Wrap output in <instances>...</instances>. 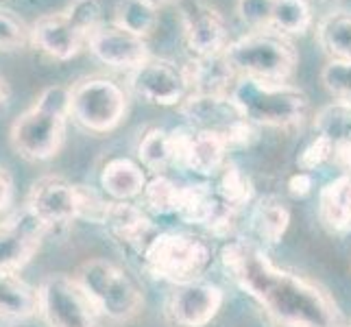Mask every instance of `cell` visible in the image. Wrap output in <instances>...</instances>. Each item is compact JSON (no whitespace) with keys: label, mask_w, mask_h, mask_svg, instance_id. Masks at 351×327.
Wrapping results in <instances>:
<instances>
[{"label":"cell","mask_w":351,"mask_h":327,"mask_svg":"<svg viewBox=\"0 0 351 327\" xmlns=\"http://www.w3.org/2000/svg\"><path fill=\"white\" fill-rule=\"evenodd\" d=\"M232 282L280 327H343V312L328 288L277 266L256 240L232 238L221 249Z\"/></svg>","instance_id":"6da1fadb"},{"label":"cell","mask_w":351,"mask_h":327,"mask_svg":"<svg viewBox=\"0 0 351 327\" xmlns=\"http://www.w3.org/2000/svg\"><path fill=\"white\" fill-rule=\"evenodd\" d=\"M70 120V86H48L35 103L24 109L9 127V144L27 162H48L66 142Z\"/></svg>","instance_id":"7a4b0ae2"},{"label":"cell","mask_w":351,"mask_h":327,"mask_svg":"<svg viewBox=\"0 0 351 327\" xmlns=\"http://www.w3.org/2000/svg\"><path fill=\"white\" fill-rule=\"evenodd\" d=\"M242 118L256 127L297 129L310 112V96L293 83H266L256 79H238L229 94Z\"/></svg>","instance_id":"3957f363"},{"label":"cell","mask_w":351,"mask_h":327,"mask_svg":"<svg viewBox=\"0 0 351 327\" xmlns=\"http://www.w3.org/2000/svg\"><path fill=\"white\" fill-rule=\"evenodd\" d=\"M223 53L238 79L288 83L299 66V51L293 38L273 29L240 35L227 44Z\"/></svg>","instance_id":"277c9868"},{"label":"cell","mask_w":351,"mask_h":327,"mask_svg":"<svg viewBox=\"0 0 351 327\" xmlns=\"http://www.w3.org/2000/svg\"><path fill=\"white\" fill-rule=\"evenodd\" d=\"M72 277L107 321L131 323L144 310V295L138 282L110 260L90 258L77 266Z\"/></svg>","instance_id":"5b68a950"},{"label":"cell","mask_w":351,"mask_h":327,"mask_svg":"<svg viewBox=\"0 0 351 327\" xmlns=\"http://www.w3.org/2000/svg\"><path fill=\"white\" fill-rule=\"evenodd\" d=\"M214 249L208 240L188 232H160L142 253V266L151 277L173 286L199 280L210 269Z\"/></svg>","instance_id":"8992f818"},{"label":"cell","mask_w":351,"mask_h":327,"mask_svg":"<svg viewBox=\"0 0 351 327\" xmlns=\"http://www.w3.org/2000/svg\"><path fill=\"white\" fill-rule=\"evenodd\" d=\"M129 112V90L107 77H81L70 86V118L94 136L116 131Z\"/></svg>","instance_id":"52a82bcc"},{"label":"cell","mask_w":351,"mask_h":327,"mask_svg":"<svg viewBox=\"0 0 351 327\" xmlns=\"http://www.w3.org/2000/svg\"><path fill=\"white\" fill-rule=\"evenodd\" d=\"M38 314L46 327H103L101 314L68 273H48L38 284Z\"/></svg>","instance_id":"ba28073f"},{"label":"cell","mask_w":351,"mask_h":327,"mask_svg":"<svg viewBox=\"0 0 351 327\" xmlns=\"http://www.w3.org/2000/svg\"><path fill=\"white\" fill-rule=\"evenodd\" d=\"M48 227L27 203L9 210L0 221V271L20 273L40 251Z\"/></svg>","instance_id":"9c48e42d"},{"label":"cell","mask_w":351,"mask_h":327,"mask_svg":"<svg viewBox=\"0 0 351 327\" xmlns=\"http://www.w3.org/2000/svg\"><path fill=\"white\" fill-rule=\"evenodd\" d=\"M127 90L136 99L157 107H179L188 99L184 68L173 59L151 57L127 75Z\"/></svg>","instance_id":"30bf717a"},{"label":"cell","mask_w":351,"mask_h":327,"mask_svg":"<svg viewBox=\"0 0 351 327\" xmlns=\"http://www.w3.org/2000/svg\"><path fill=\"white\" fill-rule=\"evenodd\" d=\"M225 304V290L205 277L179 284L164 304V319L171 327L210 325Z\"/></svg>","instance_id":"8fae6325"},{"label":"cell","mask_w":351,"mask_h":327,"mask_svg":"<svg viewBox=\"0 0 351 327\" xmlns=\"http://www.w3.org/2000/svg\"><path fill=\"white\" fill-rule=\"evenodd\" d=\"M179 20L190 57L219 55L232 42L223 14L203 0H181Z\"/></svg>","instance_id":"7c38bea8"},{"label":"cell","mask_w":351,"mask_h":327,"mask_svg":"<svg viewBox=\"0 0 351 327\" xmlns=\"http://www.w3.org/2000/svg\"><path fill=\"white\" fill-rule=\"evenodd\" d=\"M29 208L42 218L51 236H62L79 221L77 214V184H70L68 179L59 175H44L27 195Z\"/></svg>","instance_id":"4fadbf2b"},{"label":"cell","mask_w":351,"mask_h":327,"mask_svg":"<svg viewBox=\"0 0 351 327\" xmlns=\"http://www.w3.org/2000/svg\"><path fill=\"white\" fill-rule=\"evenodd\" d=\"M171 144L175 153V166L201 177H216L229 162L227 144L214 131L177 127L171 129Z\"/></svg>","instance_id":"5bb4252c"},{"label":"cell","mask_w":351,"mask_h":327,"mask_svg":"<svg viewBox=\"0 0 351 327\" xmlns=\"http://www.w3.org/2000/svg\"><path fill=\"white\" fill-rule=\"evenodd\" d=\"M88 51L96 62H101L112 70H123L127 75L153 57L149 40L120 29L114 22H103L90 35Z\"/></svg>","instance_id":"9a60e30c"},{"label":"cell","mask_w":351,"mask_h":327,"mask_svg":"<svg viewBox=\"0 0 351 327\" xmlns=\"http://www.w3.org/2000/svg\"><path fill=\"white\" fill-rule=\"evenodd\" d=\"M31 46L53 62H70L88 48V35L62 9L44 14L31 24Z\"/></svg>","instance_id":"2e32d148"},{"label":"cell","mask_w":351,"mask_h":327,"mask_svg":"<svg viewBox=\"0 0 351 327\" xmlns=\"http://www.w3.org/2000/svg\"><path fill=\"white\" fill-rule=\"evenodd\" d=\"M103 227L120 249L138 253L140 258L149 242L160 234L151 216L131 201H112Z\"/></svg>","instance_id":"e0dca14e"},{"label":"cell","mask_w":351,"mask_h":327,"mask_svg":"<svg viewBox=\"0 0 351 327\" xmlns=\"http://www.w3.org/2000/svg\"><path fill=\"white\" fill-rule=\"evenodd\" d=\"M181 68H184L190 94L229 96L238 81V75L229 66L225 53L208 57H188L181 64Z\"/></svg>","instance_id":"ac0fdd59"},{"label":"cell","mask_w":351,"mask_h":327,"mask_svg":"<svg viewBox=\"0 0 351 327\" xmlns=\"http://www.w3.org/2000/svg\"><path fill=\"white\" fill-rule=\"evenodd\" d=\"M179 114L188 120V127L199 131H214L223 138L229 127L242 118L229 96H201L188 94L179 105Z\"/></svg>","instance_id":"d6986e66"},{"label":"cell","mask_w":351,"mask_h":327,"mask_svg":"<svg viewBox=\"0 0 351 327\" xmlns=\"http://www.w3.org/2000/svg\"><path fill=\"white\" fill-rule=\"evenodd\" d=\"M319 221L332 236L351 234V173L338 175L321 188Z\"/></svg>","instance_id":"ffe728a7"},{"label":"cell","mask_w":351,"mask_h":327,"mask_svg":"<svg viewBox=\"0 0 351 327\" xmlns=\"http://www.w3.org/2000/svg\"><path fill=\"white\" fill-rule=\"evenodd\" d=\"M147 173L142 164L129 160V157H114L101 171V188L112 201H133L140 199L147 188Z\"/></svg>","instance_id":"44dd1931"},{"label":"cell","mask_w":351,"mask_h":327,"mask_svg":"<svg viewBox=\"0 0 351 327\" xmlns=\"http://www.w3.org/2000/svg\"><path fill=\"white\" fill-rule=\"evenodd\" d=\"M38 314V288L20 273L0 271V321L20 323Z\"/></svg>","instance_id":"7402d4cb"},{"label":"cell","mask_w":351,"mask_h":327,"mask_svg":"<svg viewBox=\"0 0 351 327\" xmlns=\"http://www.w3.org/2000/svg\"><path fill=\"white\" fill-rule=\"evenodd\" d=\"M249 223L253 236L260 242H264L266 247H275L280 245L290 227V210L286 208V203L282 199H277L273 195L262 197L253 203Z\"/></svg>","instance_id":"603a6c76"},{"label":"cell","mask_w":351,"mask_h":327,"mask_svg":"<svg viewBox=\"0 0 351 327\" xmlns=\"http://www.w3.org/2000/svg\"><path fill=\"white\" fill-rule=\"evenodd\" d=\"M317 44L328 62H351V9H334L317 22Z\"/></svg>","instance_id":"cb8c5ba5"},{"label":"cell","mask_w":351,"mask_h":327,"mask_svg":"<svg viewBox=\"0 0 351 327\" xmlns=\"http://www.w3.org/2000/svg\"><path fill=\"white\" fill-rule=\"evenodd\" d=\"M219 208H221V197L216 195V190L210 184H205V181L184 184V188H181V201H179V212H177L181 221H186L190 225L208 227Z\"/></svg>","instance_id":"d4e9b609"},{"label":"cell","mask_w":351,"mask_h":327,"mask_svg":"<svg viewBox=\"0 0 351 327\" xmlns=\"http://www.w3.org/2000/svg\"><path fill=\"white\" fill-rule=\"evenodd\" d=\"M138 160L153 175H166L175 166V153L171 144V131L162 127H151L144 131L138 142Z\"/></svg>","instance_id":"484cf974"},{"label":"cell","mask_w":351,"mask_h":327,"mask_svg":"<svg viewBox=\"0 0 351 327\" xmlns=\"http://www.w3.org/2000/svg\"><path fill=\"white\" fill-rule=\"evenodd\" d=\"M112 22L138 38L149 40L160 24V9L149 0H118Z\"/></svg>","instance_id":"4316f807"},{"label":"cell","mask_w":351,"mask_h":327,"mask_svg":"<svg viewBox=\"0 0 351 327\" xmlns=\"http://www.w3.org/2000/svg\"><path fill=\"white\" fill-rule=\"evenodd\" d=\"M314 27V14L308 0H275L271 29L286 38H304Z\"/></svg>","instance_id":"83f0119b"},{"label":"cell","mask_w":351,"mask_h":327,"mask_svg":"<svg viewBox=\"0 0 351 327\" xmlns=\"http://www.w3.org/2000/svg\"><path fill=\"white\" fill-rule=\"evenodd\" d=\"M181 188H184V184H177L168 175H153L147 181V188H144L140 197V208L147 214H155V216L177 214L181 201Z\"/></svg>","instance_id":"f1b7e54d"},{"label":"cell","mask_w":351,"mask_h":327,"mask_svg":"<svg viewBox=\"0 0 351 327\" xmlns=\"http://www.w3.org/2000/svg\"><path fill=\"white\" fill-rule=\"evenodd\" d=\"M219 181H216V195H219L229 208L234 210H242L253 201L256 197V188H253V181L249 179V175L242 171V168L229 160L223 171L216 175Z\"/></svg>","instance_id":"f546056e"},{"label":"cell","mask_w":351,"mask_h":327,"mask_svg":"<svg viewBox=\"0 0 351 327\" xmlns=\"http://www.w3.org/2000/svg\"><path fill=\"white\" fill-rule=\"evenodd\" d=\"M317 133L328 136L334 144L336 142H351V105L343 101H334L321 107L312 120Z\"/></svg>","instance_id":"4dcf8cb0"},{"label":"cell","mask_w":351,"mask_h":327,"mask_svg":"<svg viewBox=\"0 0 351 327\" xmlns=\"http://www.w3.org/2000/svg\"><path fill=\"white\" fill-rule=\"evenodd\" d=\"M107 195L92 186L86 184H77V214L79 221H88L92 225H101L105 223L107 212H110L112 199H105Z\"/></svg>","instance_id":"1f68e13d"},{"label":"cell","mask_w":351,"mask_h":327,"mask_svg":"<svg viewBox=\"0 0 351 327\" xmlns=\"http://www.w3.org/2000/svg\"><path fill=\"white\" fill-rule=\"evenodd\" d=\"M31 44V27L11 9H0V51H18Z\"/></svg>","instance_id":"d6a6232c"},{"label":"cell","mask_w":351,"mask_h":327,"mask_svg":"<svg viewBox=\"0 0 351 327\" xmlns=\"http://www.w3.org/2000/svg\"><path fill=\"white\" fill-rule=\"evenodd\" d=\"M321 81L336 101L351 105V62H328L321 70Z\"/></svg>","instance_id":"836d02e7"},{"label":"cell","mask_w":351,"mask_h":327,"mask_svg":"<svg viewBox=\"0 0 351 327\" xmlns=\"http://www.w3.org/2000/svg\"><path fill=\"white\" fill-rule=\"evenodd\" d=\"M334 157V142L323 136V133H317L304 149L297 155V168L304 173H312L317 168L330 164Z\"/></svg>","instance_id":"e575fe53"},{"label":"cell","mask_w":351,"mask_h":327,"mask_svg":"<svg viewBox=\"0 0 351 327\" xmlns=\"http://www.w3.org/2000/svg\"><path fill=\"white\" fill-rule=\"evenodd\" d=\"M273 5L275 0H238L236 14L249 31H264L271 29Z\"/></svg>","instance_id":"d590c367"},{"label":"cell","mask_w":351,"mask_h":327,"mask_svg":"<svg viewBox=\"0 0 351 327\" xmlns=\"http://www.w3.org/2000/svg\"><path fill=\"white\" fill-rule=\"evenodd\" d=\"M66 14L72 18V22L88 35H90L101 27L105 22L103 20V7L99 0H72V3L66 7Z\"/></svg>","instance_id":"8d00e7d4"},{"label":"cell","mask_w":351,"mask_h":327,"mask_svg":"<svg viewBox=\"0 0 351 327\" xmlns=\"http://www.w3.org/2000/svg\"><path fill=\"white\" fill-rule=\"evenodd\" d=\"M288 195L293 199H306L312 188H314V179H312V173H304V171H297L295 175L288 177Z\"/></svg>","instance_id":"74e56055"},{"label":"cell","mask_w":351,"mask_h":327,"mask_svg":"<svg viewBox=\"0 0 351 327\" xmlns=\"http://www.w3.org/2000/svg\"><path fill=\"white\" fill-rule=\"evenodd\" d=\"M14 177L9 175V171L5 166H0V214L7 212L11 205H14Z\"/></svg>","instance_id":"f35d334b"},{"label":"cell","mask_w":351,"mask_h":327,"mask_svg":"<svg viewBox=\"0 0 351 327\" xmlns=\"http://www.w3.org/2000/svg\"><path fill=\"white\" fill-rule=\"evenodd\" d=\"M9 99H11V88H9L7 79L0 75V109H3L9 103Z\"/></svg>","instance_id":"ab89813d"},{"label":"cell","mask_w":351,"mask_h":327,"mask_svg":"<svg viewBox=\"0 0 351 327\" xmlns=\"http://www.w3.org/2000/svg\"><path fill=\"white\" fill-rule=\"evenodd\" d=\"M151 5H155L157 9H162V7H166V5H173L175 0H149Z\"/></svg>","instance_id":"60d3db41"},{"label":"cell","mask_w":351,"mask_h":327,"mask_svg":"<svg viewBox=\"0 0 351 327\" xmlns=\"http://www.w3.org/2000/svg\"><path fill=\"white\" fill-rule=\"evenodd\" d=\"M349 327H351V325H349Z\"/></svg>","instance_id":"b9f144b4"}]
</instances>
